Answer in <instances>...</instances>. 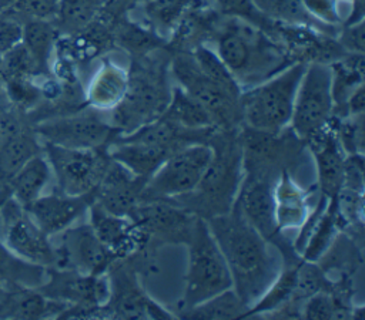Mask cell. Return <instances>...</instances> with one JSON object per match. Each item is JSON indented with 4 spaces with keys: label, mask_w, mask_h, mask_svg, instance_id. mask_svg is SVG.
<instances>
[{
    "label": "cell",
    "mask_w": 365,
    "mask_h": 320,
    "mask_svg": "<svg viewBox=\"0 0 365 320\" xmlns=\"http://www.w3.org/2000/svg\"><path fill=\"white\" fill-rule=\"evenodd\" d=\"M0 319H58L68 304L44 296L37 287L4 286Z\"/></svg>",
    "instance_id": "22"
},
{
    "label": "cell",
    "mask_w": 365,
    "mask_h": 320,
    "mask_svg": "<svg viewBox=\"0 0 365 320\" xmlns=\"http://www.w3.org/2000/svg\"><path fill=\"white\" fill-rule=\"evenodd\" d=\"M114 267V265H111ZM110 299L98 317L115 319H173L174 316L153 302L138 286L134 273L123 265L114 267Z\"/></svg>",
    "instance_id": "15"
},
{
    "label": "cell",
    "mask_w": 365,
    "mask_h": 320,
    "mask_svg": "<svg viewBox=\"0 0 365 320\" xmlns=\"http://www.w3.org/2000/svg\"><path fill=\"white\" fill-rule=\"evenodd\" d=\"M144 233L145 239L158 236L168 240L187 243L190 239L195 215L171 201H143L127 215Z\"/></svg>",
    "instance_id": "16"
},
{
    "label": "cell",
    "mask_w": 365,
    "mask_h": 320,
    "mask_svg": "<svg viewBox=\"0 0 365 320\" xmlns=\"http://www.w3.org/2000/svg\"><path fill=\"white\" fill-rule=\"evenodd\" d=\"M1 60H3V54L0 53V67H1Z\"/></svg>",
    "instance_id": "45"
},
{
    "label": "cell",
    "mask_w": 365,
    "mask_h": 320,
    "mask_svg": "<svg viewBox=\"0 0 365 320\" xmlns=\"http://www.w3.org/2000/svg\"><path fill=\"white\" fill-rule=\"evenodd\" d=\"M41 152V141L33 127L11 134H3L0 141V195L10 196L9 179L33 155Z\"/></svg>",
    "instance_id": "24"
},
{
    "label": "cell",
    "mask_w": 365,
    "mask_h": 320,
    "mask_svg": "<svg viewBox=\"0 0 365 320\" xmlns=\"http://www.w3.org/2000/svg\"><path fill=\"white\" fill-rule=\"evenodd\" d=\"M207 36L212 38L214 51L241 87L257 85L295 63L282 44L235 17H214Z\"/></svg>",
    "instance_id": "2"
},
{
    "label": "cell",
    "mask_w": 365,
    "mask_h": 320,
    "mask_svg": "<svg viewBox=\"0 0 365 320\" xmlns=\"http://www.w3.org/2000/svg\"><path fill=\"white\" fill-rule=\"evenodd\" d=\"M307 11L322 24L338 27L342 24L339 0H302Z\"/></svg>",
    "instance_id": "38"
},
{
    "label": "cell",
    "mask_w": 365,
    "mask_h": 320,
    "mask_svg": "<svg viewBox=\"0 0 365 320\" xmlns=\"http://www.w3.org/2000/svg\"><path fill=\"white\" fill-rule=\"evenodd\" d=\"M307 64L295 61L240 95L241 119L248 128L278 134L289 127L294 100Z\"/></svg>",
    "instance_id": "4"
},
{
    "label": "cell",
    "mask_w": 365,
    "mask_h": 320,
    "mask_svg": "<svg viewBox=\"0 0 365 320\" xmlns=\"http://www.w3.org/2000/svg\"><path fill=\"white\" fill-rule=\"evenodd\" d=\"M3 222V242L20 257L44 266H56V247L26 209L11 196L0 206Z\"/></svg>",
    "instance_id": "13"
},
{
    "label": "cell",
    "mask_w": 365,
    "mask_h": 320,
    "mask_svg": "<svg viewBox=\"0 0 365 320\" xmlns=\"http://www.w3.org/2000/svg\"><path fill=\"white\" fill-rule=\"evenodd\" d=\"M344 1H354V0H344Z\"/></svg>",
    "instance_id": "47"
},
{
    "label": "cell",
    "mask_w": 365,
    "mask_h": 320,
    "mask_svg": "<svg viewBox=\"0 0 365 320\" xmlns=\"http://www.w3.org/2000/svg\"><path fill=\"white\" fill-rule=\"evenodd\" d=\"M148 0H103V7L100 14L107 20H117L121 16L127 14L134 7L141 6Z\"/></svg>",
    "instance_id": "41"
},
{
    "label": "cell",
    "mask_w": 365,
    "mask_h": 320,
    "mask_svg": "<svg viewBox=\"0 0 365 320\" xmlns=\"http://www.w3.org/2000/svg\"><path fill=\"white\" fill-rule=\"evenodd\" d=\"M145 176L131 174L121 164L111 159L103 179L96 188V203L114 215L127 216L141 201Z\"/></svg>",
    "instance_id": "18"
},
{
    "label": "cell",
    "mask_w": 365,
    "mask_h": 320,
    "mask_svg": "<svg viewBox=\"0 0 365 320\" xmlns=\"http://www.w3.org/2000/svg\"><path fill=\"white\" fill-rule=\"evenodd\" d=\"M1 138H3V132H1V129H0V141H1Z\"/></svg>",
    "instance_id": "46"
},
{
    "label": "cell",
    "mask_w": 365,
    "mask_h": 320,
    "mask_svg": "<svg viewBox=\"0 0 365 320\" xmlns=\"http://www.w3.org/2000/svg\"><path fill=\"white\" fill-rule=\"evenodd\" d=\"M37 289L44 296L68 304L58 319L98 317L110 299V280L104 273L88 274L74 269L47 267L46 279Z\"/></svg>",
    "instance_id": "7"
},
{
    "label": "cell",
    "mask_w": 365,
    "mask_h": 320,
    "mask_svg": "<svg viewBox=\"0 0 365 320\" xmlns=\"http://www.w3.org/2000/svg\"><path fill=\"white\" fill-rule=\"evenodd\" d=\"M339 216L336 206V196L329 198L321 216L318 218L315 226L312 228L302 250L301 257L304 262L317 263L318 259L329 249V246L336 239V232L339 229Z\"/></svg>",
    "instance_id": "31"
},
{
    "label": "cell",
    "mask_w": 365,
    "mask_h": 320,
    "mask_svg": "<svg viewBox=\"0 0 365 320\" xmlns=\"http://www.w3.org/2000/svg\"><path fill=\"white\" fill-rule=\"evenodd\" d=\"M60 0H17L1 13L24 23L31 18L53 20Z\"/></svg>",
    "instance_id": "37"
},
{
    "label": "cell",
    "mask_w": 365,
    "mask_h": 320,
    "mask_svg": "<svg viewBox=\"0 0 365 320\" xmlns=\"http://www.w3.org/2000/svg\"><path fill=\"white\" fill-rule=\"evenodd\" d=\"M338 44L349 54H364V18L355 23L344 24L342 30L336 33Z\"/></svg>",
    "instance_id": "39"
},
{
    "label": "cell",
    "mask_w": 365,
    "mask_h": 320,
    "mask_svg": "<svg viewBox=\"0 0 365 320\" xmlns=\"http://www.w3.org/2000/svg\"><path fill=\"white\" fill-rule=\"evenodd\" d=\"M103 0H60L53 23L60 36H68L87 27L101 11Z\"/></svg>",
    "instance_id": "33"
},
{
    "label": "cell",
    "mask_w": 365,
    "mask_h": 320,
    "mask_svg": "<svg viewBox=\"0 0 365 320\" xmlns=\"http://www.w3.org/2000/svg\"><path fill=\"white\" fill-rule=\"evenodd\" d=\"M41 149L56 178L57 191L68 195L94 191L111 162L107 148L76 149L41 141Z\"/></svg>",
    "instance_id": "10"
},
{
    "label": "cell",
    "mask_w": 365,
    "mask_h": 320,
    "mask_svg": "<svg viewBox=\"0 0 365 320\" xmlns=\"http://www.w3.org/2000/svg\"><path fill=\"white\" fill-rule=\"evenodd\" d=\"M332 117L331 67L325 63H308L295 94L289 128L298 139L307 141L327 127Z\"/></svg>",
    "instance_id": "9"
},
{
    "label": "cell",
    "mask_w": 365,
    "mask_h": 320,
    "mask_svg": "<svg viewBox=\"0 0 365 320\" xmlns=\"http://www.w3.org/2000/svg\"><path fill=\"white\" fill-rule=\"evenodd\" d=\"M208 144L212 146L214 155L200 185L194 192L177 198L195 205L190 212L202 219L222 215L232 209L242 171L241 137L235 132V128L217 129Z\"/></svg>",
    "instance_id": "3"
},
{
    "label": "cell",
    "mask_w": 365,
    "mask_h": 320,
    "mask_svg": "<svg viewBox=\"0 0 365 320\" xmlns=\"http://www.w3.org/2000/svg\"><path fill=\"white\" fill-rule=\"evenodd\" d=\"M33 128L40 141L76 149L107 148L120 135L114 125L107 124L94 111H74L47 118L34 124Z\"/></svg>",
    "instance_id": "12"
},
{
    "label": "cell",
    "mask_w": 365,
    "mask_h": 320,
    "mask_svg": "<svg viewBox=\"0 0 365 320\" xmlns=\"http://www.w3.org/2000/svg\"><path fill=\"white\" fill-rule=\"evenodd\" d=\"M298 266L299 263L289 265L279 270L265 292L248 307L244 319L267 317L287 303L294 302V294L298 284Z\"/></svg>",
    "instance_id": "28"
},
{
    "label": "cell",
    "mask_w": 365,
    "mask_h": 320,
    "mask_svg": "<svg viewBox=\"0 0 365 320\" xmlns=\"http://www.w3.org/2000/svg\"><path fill=\"white\" fill-rule=\"evenodd\" d=\"M47 267L16 255L0 239V283L3 286L38 287L46 279Z\"/></svg>",
    "instance_id": "32"
},
{
    "label": "cell",
    "mask_w": 365,
    "mask_h": 320,
    "mask_svg": "<svg viewBox=\"0 0 365 320\" xmlns=\"http://www.w3.org/2000/svg\"><path fill=\"white\" fill-rule=\"evenodd\" d=\"M161 117L188 129L217 128L210 112L180 85L171 90L170 101Z\"/></svg>",
    "instance_id": "30"
},
{
    "label": "cell",
    "mask_w": 365,
    "mask_h": 320,
    "mask_svg": "<svg viewBox=\"0 0 365 320\" xmlns=\"http://www.w3.org/2000/svg\"><path fill=\"white\" fill-rule=\"evenodd\" d=\"M127 87L128 71L104 58L88 82L84 100L93 108L114 110L123 101Z\"/></svg>",
    "instance_id": "23"
},
{
    "label": "cell",
    "mask_w": 365,
    "mask_h": 320,
    "mask_svg": "<svg viewBox=\"0 0 365 320\" xmlns=\"http://www.w3.org/2000/svg\"><path fill=\"white\" fill-rule=\"evenodd\" d=\"M56 247V266L88 274H103L117 257L101 243L90 223L68 226Z\"/></svg>",
    "instance_id": "14"
},
{
    "label": "cell",
    "mask_w": 365,
    "mask_h": 320,
    "mask_svg": "<svg viewBox=\"0 0 365 320\" xmlns=\"http://www.w3.org/2000/svg\"><path fill=\"white\" fill-rule=\"evenodd\" d=\"M50 178L51 168L41 149V152L26 161L9 179L7 189L11 198H14L21 206H26L43 193Z\"/></svg>",
    "instance_id": "26"
},
{
    "label": "cell",
    "mask_w": 365,
    "mask_h": 320,
    "mask_svg": "<svg viewBox=\"0 0 365 320\" xmlns=\"http://www.w3.org/2000/svg\"><path fill=\"white\" fill-rule=\"evenodd\" d=\"M205 220L231 273L232 289L250 307L279 272L268 240L235 206Z\"/></svg>",
    "instance_id": "1"
},
{
    "label": "cell",
    "mask_w": 365,
    "mask_h": 320,
    "mask_svg": "<svg viewBox=\"0 0 365 320\" xmlns=\"http://www.w3.org/2000/svg\"><path fill=\"white\" fill-rule=\"evenodd\" d=\"M255 7L269 20L295 27H308L322 34L334 37L338 31L335 27L322 24L314 18L302 4V0H252Z\"/></svg>",
    "instance_id": "29"
},
{
    "label": "cell",
    "mask_w": 365,
    "mask_h": 320,
    "mask_svg": "<svg viewBox=\"0 0 365 320\" xmlns=\"http://www.w3.org/2000/svg\"><path fill=\"white\" fill-rule=\"evenodd\" d=\"M191 55L200 70L217 85H220L224 91H227L234 98L240 100V95L242 92V87L238 84L235 77L231 74V71L227 68V65L221 61V58L217 55V53L204 46L198 44L191 51Z\"/></svg>",
    "instance_id": "35"
},
{
    "label": "cell",
    "mask_w": 365,
    "mask_h": 320,
    "mask_svg": "<svg viewBox=\"0 0 365 320\" xmlns=\"http://www.w3.org/2000/svg\"><path fill=\"white\" fill-rule=\"evenodd\" d=\"M212 146L197 142L168 156L147 179L141 201H174L197 189L211 159Z\"/></svg>",
    "instance_id": "8"
},
{
    "label": "cell",
    "mask_w": 365,
    "mask_h": 320,
    "mask_svg": "<svg viewBox=\"0 0 365 320\" xmlns=\"http://www.w3.org/2000/svg\"><path fill=\"white\" fill-rule=\"evenodd\" d=\"M14 1H17V0H0V13H1L3 10H6L7 7H10Z\"/></svg>",
    "instance_id": "42"
},
{
    "label": "cell",
    "mask_w": 365,
    "mask_h": 320,
    "mask_svg": "<svg viewBox=\"0 0 365 320\" xmlns=\"http://www.w3.org/2000/svg\"><path fill=\"white\" fill-rule=\"evenodd\" d=\"M4 199H7V198H6V196H0V206H1V203L4 202Z\"/></svg>",
    "instance_id": "44"
},
{
    "label": "cell",
    "mask_w": 365,
    "mask_h": 320,
    "mask_svg": "<svg viewBox=\"0 0 365 320\" xmlns=\"http://www.w3.org/2000/svg\"><path fill=\"white\" fill-rule=\"evenodd\" d=\"M305 142L315 158L321 193L327 198L336 196L344 179L345 152L336 138L332 119Z\"/></svg>",
    "instance_id": "19"
},
{
    "label": "cell",
    "mask_w": 365,
    "mask_h": 320,
    "mask_svg": "<svg viewBox=\"0 0 365 320\" xmlns=\"http://www.w3.org/2000/svg\"><path fill=\"white\" fill-rule=\"evenodd\" d=\"M201 3V0H148L140 7L148 28L158 37L167 38L174 36L188 11Z\"/></svg>",
    "instance_id": "27"
},
{
    "label": "cell",
    "mask_w": 365,
    "mask_h": 320,
    "mask_svg": "<svg viewBox=\"0 0 365 320\" xmlns=\"http://www.w3.org/2000/svg\"><path fill=\"white\" fill-rule=\"evenodd\" d=\"M88 210L90 226L117 260L127 257L147 240L144 233L128 216L110 213L96 202L88 208Z\"/></svg>",
    "instance_id": "20"
},
{
    "label": "cell",
    "mask_w": 365,
    "mask_h": 320,
    "mask_svg": "<svg viewBox=\"0 0 365 320\" xmlns=\"http://www.w3.org/2000/svg\"><path fill=\"white\" fill-rule=\"evenodd\" d=\"M248 306L238 297L234 289L224 290L192 307L182 309L185 319H244Z\"/></svg>",
    "instance_id": "34"
},
{
    "label": "cell",
    "mask_w": 365,
    "mask_h": 320,
    "mask_svg": "<svg viewBox=\"0 0 365 320\" xmlns=\"http://www.w3.org/2000/svg\"><path fill=\"white\" fill-rule=\"evenodd\" d=\"M4 292H6V287L0 283V303H1V300H3V297H4Z\"/></svg>",
    "instance_id": "43"
},
{
    "label": "cell",
    "mask_w": 365,
    "mask_h": 320,
    "mask_svg": "<svg viewBox=\"0 0 365 320\" xmlns=\"http://www.w3.org/2000/svg\"><path fill=\"white\" fill-rule=\"evenodd\" d=\"M309 196V191L302 189L288 169L279 172L274 185V220L278 233L302 226L311 212Z\"/></svg>",
    "instance_id": "21"
},
{
    "label": "cell",
    "mask_w": 365,
    "mask_h": 320,
    "mask_svg": "<svg viewBox=\"0 0 365 320\" xmlns=\"http://www.w3.org/2000/svg\"><path fill=\"white\" fill-rule=\"evenodd\" d=\"M96 189L83 195L56 191L40 195L23 208L44 233L53 236L71 226L96 202Z\"/></svg>",
    "instance_id": "17"
},
{
    "label": "cell",
    "mask_w": 365,
    "mask_h": 320,
    "mask_svg": "<svg viewBox=\"0 0 365 320\" xmlns=\"http://www.w3.org/2000/svg\"><path fill=\"white\" fill-rule=\"evenodd\" d=\"M23 37V23L17 18L0 13V53L6 54L16 47Z\"/></svg>",
    "instance_id": "40"
},
{
    "label": "cell",
    "mask_w": 365,
    "mask_h": 320,
    "mask_svg": "<svg viewBox=\"0 0 365 320\" xmlns=\"http://www.w3.org/2000/svg\"><path fill=\"white\" fill-rule=\"evenodd\" d=\"M58 37L60 33L51 20L31 18L23 23L21 44L40 78L51 75V55Z\"/></svg>",
    "instance_id": "25"
},
{
    "label": "cell",
    "mask_w": 365,
    "mask_h": 320,
    "mask_svg": "<svg viewBox=\"0 0 365 320\" xmlns=\"http://www.w3.org/2000/svg\"><path fill=\"white\" fill-rule=\"evenodd\" d=\"M218 11L227 17H235L251 26L262 30L274 40H277V33L279 24L265 17L254 4L252 0H215Z\"/></svg>",
    "instance_id": "36"
},
{
    "label": "cell",
    "mask_w": 365,
    "mask_h": 320,
    "mask_svg": "<svg viewBox=\"0 0 365 320\" xmlns=\"http://www.w3.org/2000/svg\"><path fill=\"white\" fill-rule=\"evenodd\" d=\"M170 68L180 87L210 112L217 129H234L242 121L240 100L211 81L190 51L177 53L170 61Z\"/></svg>",
    "instance_id": "11"
},
{
    "label": "cell",
    "mask_w": 365,
    "mask_h": 320,
    "mask_svg": "<svg viewBox=\"0 0 365 320\" xmlns=\"http://www.w3.org/2000/svg\"><path fill=\"white\" fill-rule=\"evenodd\" d=\"M171 97L167 81V67L150 53L138 55L128 71V87L123 101L114 108L113 125L130 134L141 125L158 118Z\"/></svg>",
    "instance_id": "5"
},
{
    "label": "cell",
    "mask_w": 365,
    "mask_h": 320,
    "mask_svg": "<svg viewBox=\"0 0 365 320\" xmlns=\"http://www.w3.org/2000/svg\"><path fill=\"white\" fill-rule=\"evenodd\" d=\"M185 245L188 246V267L182 309L192 307L224 290L232 289L231 273L205 219L195 218Z\"/></svg>",
    "instance_id": "6"
}]
</instances>
